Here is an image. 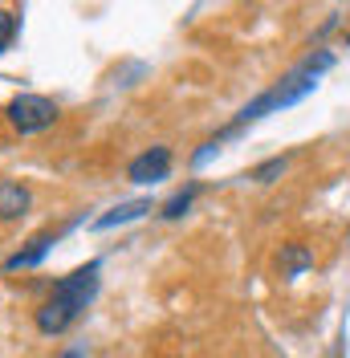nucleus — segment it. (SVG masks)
I'll use <instances>...</instances> for the list:
<instances>
[{
    "label": "nucleus",
    "instance_id": "obj_1",
    "mask_svg": "<svg viewBox=\"0 0 350 358\" xmlns=\"http://www.w3.org/2000/svg\"><path fill=\"white\" fill-rule=\"evenodd\" d=\"M98 273H102V265L90 261V265L74 268L69 277H62L53 285L49 301L37 310V330L41 334H62V330H69L78 322V313L86 310L90 301H94V293H98Z\"/></svg>",
    "mask_w": 350,
    "mask_h": 358
},
{
    "label": "nucleus",
    "instance_id": "obj_2",
    "mask_svg": "<svg viewBox=\"0 0 350 358\" xmlns=\"http://www.w3.org/2000/svg\"><path fill=\"white\" fill-rule=\"evenodd\" d=\"M57 102H49L41 94H17L8 106H4V118H8V127L21 134H37V131H49L53 122H57Z\"/></svg>",
    "mask_w": 350,
    "mask_h": 358
},
{
    "label": "nucleus",
    "instance_id": "obj_3",
    "mask_svg": "<svg viewBox=\"0 0 350 358\" xmlns=\"http://www.w3.org/2000/svg\"><path fill=\"white\" fill-rule=\"evenodd\" d=\"M167 167H172V151L167 147H151V151H143V155L131 163V183H155V179L167 176Z\"/></svg>",
    "mask_w": 350,
    "mask_h": 358
},
{
    "label": "nucleus",
    "instance_id": "obj_4",
    "mask_svg": "<svg viewBox=\"0 0 350 358\" xmlns=\"http://www.w3.org/2000/svg\"><path fill=\"white\" fill-rule=\"evenodd\" d=\"M29 212V187L13 183V179H0V224L17 220Z\"/></svg>",
    "mask_w": 350,
    "mask_h": 358
},
{
    "label": "nucleus",
    "instance_id": "obj_5",
    "mask_svg": "<svg viewBox=\"0 0 350 358\" xmlns=\"http://www.w3.org/2000/svg\"><path fill=\"white\" fill-rule=\"evenodd\" d=\"M57 241V232H41V236H33L29 241V248H21V252H13L8 261H4V273H17V268H29V265H37L45 252H49V245Z\"/></svg>",
    "mask_w": 350,
    "mask_h": 358
},
{
    "label": "nucleus",
    "instance_id": "obj_6",
    "mask_svg": "<svg viewBox=\"0 0 350 358\" xmlns=\"http://www.w3.org/2000/svg\"><path fill=\"white\" fill-rule=\"evenodd\" d=\"M143 212H151V200H131V203H118L114 212H106L98 228H114V224H127V220H139Z\"/></svg>",
    "mask_w": 350,
    "mask_h": 358
},
{
    "label": "nucleus",
    "instance_id": "obj_7",
    "mask_svg": "<svg viewBox=\"0 0 350 358\" xmlns=\"http://www.w3.org/2000/svg\"><path fill=\"white\" fill-rule=\"evenodd\" d=\"M196 183H192V187H183V192H175L172 200L163 203V220H179V216H183V212H188V208H192V200H196Z\"/></svg>",
    "mask_w": 350,
    "mask_h": 358
},
{
    "label": "nucleus",
    "instance_id": "obj_8",
    "mask_svg": "<svg viewBox=\"0 0 350 358\" xmlns=\"http://www.w3.org/2000/svg\"><path fill=\"white\" fill-rule=\"evenodd\" d=\"M309 261H314V257H309L306 248H298V245L281 248V273H285V277H293V273H302V268H306Z\"/></svg>",
    "mask_w": 350,
    "mask_h": 358
},
{
    "label": "nucleus",
    "instance_id": "obj_9",
    "mask_svg": "<svg viewBox=\"0 0 350 358\" xmlns=\"http://www.w3.org/2000/svg\"><path fill=\"white\" fill-rule=\"evenodd\" d=\"M17 37V13H8V8H0V53L13 45Z\"/></svg>",
    "mask_w": 350,
    "mask_h": 358
},
{
    "label": "nucleus",
    "instance_id": "obj_10",
    "mask_svg": "<svg viewBox=\"0 0 350 358\" xmlns=\"http://www.w3.org/2000/svg\"><path fill=\"white\" fill-rule=\"evenodd\" d=\"M285 171V159H273V163H265V167H257L253 176L261 179V183H269V176H281Z\"/></svg>",
    "mask_w": 350,
    "mask_h": 358
},
{
    "label": "nucleus",
    "instance_id": "obj_11",
    "mask_svg": "<svg viewBox=\"0 0 350 358\" xmlns=\"http://www.w3.org/2000/svg\"><path fill=\"white\" fill-rule=\"evenodd\" d=\"M66 358H86V355H82V350H69V355Z\"/></svg>",
    "mask_w": 350,
    "mask_h": 358
},
{
    "label": "nucleus",
    "instance_id": "obj_12",
    "mask_svg": "<svg viewBox=\"0 0 350 358\" xmlns=\"http://www.w3.org/2000/svg\"><path fill=\"white\" fill-rule=\"evenodd\" d=\"M346 41H350V37H346Z\"/></svg>",
    "mask_w": 350,
    "mask_h": 358
}]
</instances>
